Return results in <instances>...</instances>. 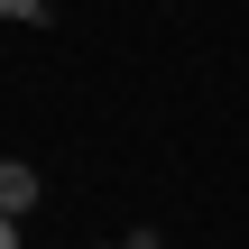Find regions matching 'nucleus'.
<instances>
[{"instance_id":"obj_1","label":"nucleus","mask_w":249,"mask_h":249,"mask_svg":"<svg viewBox=\"0 0 249 249\" xmlns=\"http://www.w3.org/2000/svg\"><path fill=\"white\" fill-rule=\"evenodd\" d=\"M28 203H37V166L9 157V166H0V213H28Z\"/></svg>"},{"instance_id":"obj_2","label":"nucleus","mask_w":249,"mask_h":249,"mask_svg":"<svg viewBox=\"0 0 249 249\" xmlns=\"http://www.w3.org/2000/svg\"><path fill=\"white\" fill-rule=\"evenodd\" d=\"M0 18H46V0H0Z\"/></svg>"},{"instance_id":"obj_3","label":"nucleus","mask_w":249,"mask_h":249,"mask_svg":"<svg viewBox=\"0 0 249 249\" xmlns=\"http://www.w3.org/2000/svg\"><path fill=\"white\" fill-rule=\"evenodd\" d=\"M0 249H18V222H9V213H0Z\"/></svg>"}]
</instances>
